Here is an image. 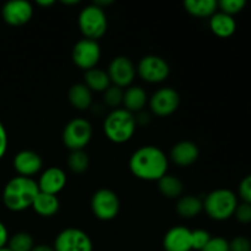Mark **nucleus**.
Segmentation results:
<instances>
[{
  "mask_svg": "<svg viewBox=\"0 0 251 251\" xmlns=\"http://www.w3.org/2000/svg\"><path fill=\"white\" fill-rule=\"evenodd\" d=\"M168 157L157 146H142L131 154L129 169L132 176L145 181H158L168 172Z\"/></svg>",
  "mask_w": 251,
  "mask_h": 251,
  "instance_id": "f257e3e1",
  "label": "nucleus"
},
{
  "mask_svg": "<svg viewBox=\"0 0 251 251\" xmlns=\"http://www.w3.org/2000/svg\"><path fill=\"white\" fill-rule=\"evenodd\" d=\"M38 193V185L33 179L15 176L7 181L2 190V202L7 210L21 212L31 207Z\"/></svg>",
  "mask_w": 251,
  "mask_h": 251,
  "instance_id": "f03ea898",
  "label": "nucleus"
},
{
  "mask_svg": "<svg viewBox=\"0 0 251 251\" xmlns=\"http://www.w3.org/2000/svg\"><path fill=\"white\" fill-rule=\"evenodd\" d=\"M136 119L132 113L124 108L113 109L103 122V131L108 140L114 144H125L136 131Z\"/></svg>",
  "mask_w": 251,
  "mask_h": 251,
  "instance_id": "7ed1b4c3",
  "label": "nucleus"
},
{
  "mask_svg": "<svg viewBox=\"0 0 251 251\" xmlns=\"http://www.w3.org/2000/svg\"><path fill=\"white\" fill-rule=\"evenodd\" d=\"M203 202V211L213 221H227L234 216L238 198L229 189H216L207 194Z\"/></svg>",
  "mask_w": 251,
  "mask_h": 251,
  "instance_id": "20e7f679",
  "label": "nucleus"
},
{
  "mask_svg": "<svg viewBox=\"0 0 251 251\" xmlns=\"http://www.w3.org/2000/svg\"><path fill=\"white\" fill-rule=\"evenodd\" d=\"M107 27L108 21L105 11L97 5L91 4L81 10L78 15V28L83 34V38L97 41L104 36Z\"/></svg>",
  "mask_w": 251,
  "mask_h": 251,
  "instance_id": "39448f33",
  "label": "nucleus"
},
{
  "mask_svg": "<svg viewBox=\"0 0 251 251\" xmlns=\"http://www.w3.org/2000/svg\"><path fill=\"white\" fill-rule=\"evenodd\" d=\"M92 125L83 118H75L65 125L63 130V144L71 151L83 150L92 139Z\"/></svg>",
  "mask_w": 251,
  "mask_h": 251,
  "instance_id": "423d86ee",
  "label": "nucleus"
},
{
  "mask_svg": "<svg viewBox=\"0 0 251 251\" xmlns=\"http://www.w3.org/2000/svg\"><path fill=\"white\" fill-rule=\"evenodd\" d=\"M91 210L100 221H112L120 211V200L110 189H100L91 199Z\"/></svg>",
  "mask_w": 251,
  "mask_h": 251,
  "instance_id": "0eeeda50",
  "label": "nucleus"
},
{
  "mask_svg": "<svg viewBox=\"0 0 251 251\" xmlns=\"http://www.w3.org/2000/svg\"><path fill=\"white\" fill-rule=\"evenodd\" d=\"M73 63L81 70H91L97 68L100 59V47L97 41L83 38L76 42L71 51Z\"/></svg>",
  "mask_w": 251,
  "mask_h": 251,
  "instance_id": "6e6552de",
  "label": "nucleus"
},
{
  "mask_svg": "<svg viewBox=\"0 0 251 251\" xmlns=\"http://www.w3.org/2000/svg\"><path fill=\"white\" fill-rule=\"evenodd\" d=\"M54 251H93V244L88 234L77 228H66L56 235Z\"/></svg>",
  "mask_w": 251,
  "mask_h": 251,
  "instance_id": "1a4fd4ad",
  "label": "nucleus"
},
{
  "mask_svg": "<svg viewBox=\"0 0 251 251\" xmlns=\"http://www.w3.org/2000/svg\"><path fill=\"white\" fill-rule=\"evenodd\" d=\"M169 65L158 55H146L139 61L136 74L149 83H161L169 76Z\"/></svg>",
  "mask_w": 251,
  "mask_h": 251,
  "instance_id": "9d476101",
  "label": "nucleus"
},
{
  "mask_svg": "<svg viewBox=\"0 0 251 251\" xmlns=\"http://www.w3.org/2000/svg\"><path fill=\"white\" fill-rule=\"evenodd\" d=\"M149 104L156 117L166 118L176 112L180 104V96L172 87L159 88L151 96Z\"/></svg>",
  "mask_w": 251,
  "mask_h": 251,
  "instance_id": "9b49d317",
  "label": "nucleus"
},
{
  "mask_svg": "<svg viewBox=\"0 0 251 251\" xmlns=\"http://www.w3.org/2000/svg\"><path fill=\"white\" fill-rule=\"evenodd\" d=\"M110 83L117 87H130L136 76V68L127 56H115L107 70Z\"/></svg>",
  "mask_w": 251,
  "mask_h": 251,
  "instance_id": "f8f14e48",
  "label": "nucleus"
},
{
  "mask_svg": "<svg viewBox=\"0 0 251 251\" xmlns=\"http://www.w3.org/2000/svg\"><path fill=\"white\" fill-rule=\"evenodd\" d=\"M1 16L5 24L19 27L28 24L33 16V7L26 0H11L5 2L1 9Z\"/></svg>",
  "mask_w": 251,
  "mask_h": 251,
  "instance_id": "ddd939ff",
  "label": "nucleus"
},
{
  "mask_svg": "<svg viewBox=\"0 0 251 251\" xmlns=\"http://www.w3.org/2000/svg\"><path fill=\"white\" fill-rule=\"evenodd\" d=\"M12 166L20 176L32 178L41 172L42 167H43V161L37 152L31 151V150H24L15 154Z\"/></svg>",
  "mask_w": 251,
  "mask_h": 251,
  "instance_id": "4468645a",
  "label": "nucleus"
},
{
  "mask_svg": "<svg viewBox=\"0 0 251 251\" xmlns=\"http://www.w3.org/2000/svg\"><path fill=\"white\" fill-rule=\"evenodd\" d=\"M66 174L65 172L58 167H49L39 176L37 185L41 193L50 194V195H58L66 185Z\"/></svg>",
  "mask_w": 251,
  "mask_h": 251,
  "instance_id": "2eb2a0df",
  "label": "nucleus"
},
{
  "mask_svg": "<svg viewBox=\"0 0 251 251\" xmlns=\"http://www.w3.org/2000/svg\"><path fill=\"white\" fill-rule=\"evenodd\" d=\"M171 161L180 168L193 166L200 157V150L193 141H180L171 150Z\"/></svg>",
  "mask_w": 251,
  "mask_h": 251,
  "instance_id": "dca6fc26",
  "label": "nucleus"
},
{
  "mask_svg": "<svg viewBox=\"0 0 251 251\" xmlns=\"http://www.w3.org/2000/svg\"><path fill=\"white\" fill-rule=\"evenodd\" d=\"M166 251H191V230L183 226L171 228L163 238Z\"/></svg>",
  "mask_w": 251,
  "mask_h": 251,
  "instance_id": "f3484780",
  "label": "nucleus"
},
{
  "mask_svg": "<svg viewBox=\"0 0 251 251\" xmlns=\"http://www.w3.org/2000/svg\"><path fill=\"white\" fill-rule=\"evenodd\" d=\"M208 25L211 32L220 38H229L237 29V22L234 17L221 11H217L210 17Z\"/></svg>",
  "mask_w": 251,
  "mask_h": 251,
  "instance_id": "a211bd4d",
  "label": "nucleus"
},
{
  "mask_svg": "<svg viewBox=\"0 0 251 251\" xmlns=\"http://www.w3.org/2000/svg\"><path fill=\"white\" fill-rule=\"evenodd\" d=\"M147 102H149V98H147L146 91L140 86H130L124 91L123 105H124V109L132 114L142 112Z\"/></svg>",
  "mask_w": 251,
  "mask_h": 251,
  "instance_id": "6ab92c4d",
  "label": "nucleus"
},
{
  "mask_svg": "<svg viewBox=\"0 0 251 251\" xmlns=\"http://www.w3.org/2000/svg\"><path fill=\"white\" fill-rule=\"evenodd\" d=\"M59 207H60V202L55 195L41 193V191L37 194L36 199L31 206V208L37 215L44 218L54 217L58 213Z\"/></svg>",
  "mask_w": 251,
  "mask_h": 251,
  "instance_id": "aec40b11",
  "label": "nucleus"
},
{
  "mask_svg": "<svg viewBox=\"0 0 251 251\" xmlns=\"http://www.w3.org/2000/svg\"><path fill=\"white\" fill-rule=\"evenodd\" d=\"M176 211L181 218L191 220L200 215L203 211V202L200 198L194 195L180 196L176 201Z\"/></svg>",
  "mask_w": 251,
  "mask_h": 251,
  "instance_id": "412c9836",
  "label": "nucleus"
},
{
  "mask_svg": "<svg viewBox=\"0 0 251 251\" xmlns=\"http://www.w3.org/2000/svg\"><path fill=\"white\" fill-rule=\"evenodd\" d=\"M70 104L77 110H87L92 105V92L85 83H75L69 88Z\"/></svg>",
  "mask_w": 251,
  "mask_h": 251,
  "instance_id": "4be33fe9",
  "label": "nucleus"
},
{
  "mask_svg": "<svg viewBox=\"0 0 251 251\" xmlns=\"http://www.w3.org/2000/svg\"><path fill=\"white\" fill-rule=\"evenodd\" d=\"M183 5L188 14L199 19H210L218 10V2L216 0H186Z\"/></svg>",
  "mask_w": 251,
  "mask_h": 251,
  "instance_id": "5701e85b",
  "label": "nucleus"
},
{
  "mask_svg": "<svg viewBox=\"0 0 251 251\" xmlns=\"http://www.w3.org/2000/svg\"><path fill=\"white\" fill-rule=\"evenodd\" d=\"M83 78H85V85L90 88L91 92H104L112 85L107 71L98 68L85 71Z\"/></svg>",
  "mask_w": 251,
  "mask_h": 251,
  "instance_id": "b1692460",
  "label": "nucleus"
},
{
  "mask_svg": "<svg viewBox=\"0 0 251 251\" xmlns=\"http://www.w3.org/2000/svg\"><path fill=\"white\" fill-rule=\"evenodd\" d=\"M158 190L164 198L167 199H179L183 196L184 191V184L176 176H171V174H166L162 176L158 181Z\"/></svg>",
  "mask_w": 251,
  "mask_h": 251,
  "instance_id": "393cba45",
  "label": "nucleus"
},
{
  "mask_svg": "<svg viewBox=\"0 0 251 251\" xmlns=\"http://www.w3.org/2000/svg\"><path fill=\"white\" fill-rule=\"evenodd\" d=\"M68 168L74 174H83L90 167V157L83 150L71 151L68 157Z\"/></svg>",
  "mask_w": 251,
  "mask_h": 251,
  "instance_id": "a878e982",
  "label": "nucleus"
},
{
  "mask_svg": "<svg viewBox=\"0 0 251 251\" xmlns=\"http://www.w3.org/2000/svg\"><path fill=\"white\" fill-rule=\"evenodd\" d=\"M33 247V238L27 232L15 233L11 238H9L6 245L10 251H31Z\"/></svg>",
  "mask_w": 251,
  "mask_h": 251,
  "instance_id": "bb28decb",
  "label": "nucleus"
},
{
  "mask_svg": "<svg viewBox=\"0 0 251 251\" xmlns=\"http://www.w3.org/2000/svg\"><path fill=\"white\" fill-rule=\"evenodd\" d=\"M123 97H124V91H123V88L117 87L114 85H110V87L103 92L104 104L107 107L113 108V109H118V107L120 104H123Z\"/></svg>",
  "mask_w": 251,
  "mask_h": 251,
  "instance_id": "cd10ccee",
  "label": "nucleus"
},
{
  "mask_svg": "<svg viewBox=\"0 0 251 251\" xmlns=\"http://www.w3.org/2000/svg\"><path fill=\"white\" fill-rule=\"evenodd\" d=\"M217 2L220 11L225 12V14L229 15V16H234V15L239 14L247 6L245 0H221V1Z\"/></svg>",
  "mask_w": 251,
  "mask_h": 251,
  "instance_id": "c85d7f7f",
  "label": "nucleus"
},
{
  "mask_svg": "<svg viewBox=\"0 0 251 251\" xmlns=\"http://www.w3.org/2000/svg\"><path fill=\"white\" fill-rule=\"evenodd\" d=\"M211 234L206 229L191 230V247L194 251H201L211 240Z\"/></svg>",
  "mask_w": 251,
  "mask_h": 251,
  "instance_id": "c756f323",
  "label": "nucleus"
},
{
  "mask_svg": "<svg viewBox=\"0 0 251 251\" xmlns=\"http://www.w3.org/2000/svg\"><path fill=\"white\" fill-rule=\"evenodd\" d=\"M233 217L240 223V225H250L251 223V205L247 202L238 203L237 208Z\"/></svg>",
  "mask_w": 251,
  "mask_h": 251,
  "instance_id": "7c9ffc66",
  "label": "nucleus"
},
{
  "mask_svg": "<svg viewBox=\"0 0 251 251\" xmlns=\"http://www.w3.org/2000/svg\"><path fill=\"white\" fill-rule=\"evenodd\" d=\"M201 251H229V242L222 237H212Z\"/></svg>",
  "mask_w": 251,
  "mask_h": 251,
  "instance_id": "2f4dec72",
  "label": "nucleus"
},
{
  "mask_svg": "<svg viewBox=\"0 0 251 251\" xmlns=\"http://www.w3.org/2000/svg\"><path fill=\"white\" fill-rule=\"evenodd\" d=\"M238 193H239V196L243 200V202L250 203L251 205V174L244 176L243 180L240 181Z\"/></svg>",
  "mask_w": 251,
  "mask_h": 251,
  "instance_id": "473e14b6",
  "label": "nucleus"
},
{
  "mask_svg": "<svg viewBox=\"0 0 251 251\" xmlns=\"http://www.w3.org/2000/svg\"><path fill=\"white\" fill-rule=\"evenodd\" d=\"M229 251H251V242L247 237L238 235L229 242Z\"/></svg>",
  "mask_w": 251,
  "mask_h": 251,
  "instance_id": "72a5a7b5",
  "label": "nucleus"
},
{
  "mask_svg": "<svg viewBox=\"0 0 251 251\" xmlns=\"http://www.w3.org/2000/svg\"><path fill=\"white\" fill-rule=\"evenodd\" d=\"M7 150V132L4 124L0 122V159L5 156Z\"/></svg>",
  "mask_w": 251,
  "mask_h": 251,
  "instance_id": "f704fd0d",
  "label": "nucleus"
},
{
  "mask_svg": "<svg viewBox=\"0 0 251 251\" xmlns=\"http://www.w3.org/2000/svg\"><path fill=\"white\" fill-rule=\"evenodd\" d=\"M7 240H9V232H7L4 223L0 221V249L6 248Z\"/></svg>",
  "mask_w": 251,
  "mask_h": 251,
  "instance_id": "c9c22d12",
  "label": "nucleus"
},
{
  "mask_svg": "<svg viewBox=\"0 0 251 251\" xmlns=\"http://www.w3.org/2000/svg\"><path fill=\"white\" fill-rule=\"evenodd\" d=\"M93 4L97 5L98 7H100V9L104 10V7H107V6H109V5L114 4V1H113V0H105V1H104V0H96Z\"/></svg>",
  "mask_w": 251,
  "mask_h": 251,
  "instance_id": "e433bc0d",
  "label": "nucleus"
},
{
  "mask_svg": "<svg viewBox=\"0 0 251 251\" xmlns=\"http://www.w3.org/2000/svg\"><path fill=\"white\" fill-rule=\"evenodd\" d=\"M31 251H54V248L49 247V245H46V244H39V245H34L33 249Z\"/></svg>",
  "mask_w": 251,
  "mask_h": 251,
  "instance_id": "4c0bfd02",
  "label": "nucleus"
},
{
  "mask_svg": "<svg viewBox=\"0 0 251 251\" xmlns=\"http://www.w3.org/2000/svg\"><path fill=\"white\" fill-rule=\"evenodd\" d=\"M54 4H55L54 0H38V1H37V5H39V6L42 7H49Z\"/></svg>",
  "mask_w": 251,
  "mask_h": 251,
  "instance_id": "58836bf2",
  "label": "nucleus"
},
{
  "mask_svg": "<svg viewBox=\"0 0 251 251\" xmlns=\"http://www.w3.org/2000/svg\"><path fill=\"white\" fill-rule=\"evenodd\" d=\"M61 4H64V5H77L78 4V0H63V1H61Z\"/></svg>",
  "mask_w": 251,
  "mask_h": 251,
  "instance_id": "ea45409f",
  "label": "nucleus"
},
{
  "mask_svg": "<svg viewBox=\"0 0 251 251\" xmlns=\"http://www.w3.org/2000/svg\"><path fill=\"white\" fill-rule=\"evenodd\" d=\"M0 251H10L7 248H2V249H0Z\"/></svg>",
  "mask_w": 251,
  "mask_h": 251,
  "instance_id": "a19ab883",
  "label": "nucleus"
},
{
  "mask_svg": "<svg viewBox=\"0 0 251 251\" xmlns=\"http://www.w3.org/2000/svg\"><path fill=\"white\" fill-rule=\"evenodd\" d=\"M191 251H194V250H191Z\"/></svg>",
  "mask_w": 251,
  "mask_h": 251,
  "instance_id": "79ce46f5",
  "label": "nucleus"
}]
</instances>
